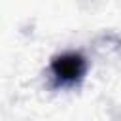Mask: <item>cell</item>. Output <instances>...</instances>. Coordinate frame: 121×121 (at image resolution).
Here are the masks:
<instances>
[{
  "mask_svg": "<svg viewBox=\"0 0 121 121\" xmlns=\"http://www.w3.org/2000/svg\"><path fill=\"white\" fill-rule=\"evenodd\" d=\"M85 59L79 53H62L53 59L51 72L60 85H74L78 83L85 74Z\"/></svg>",
  "mask_w": 121,
  "mask_h": 121,
  "instance_id": "obj_1",
  "label": "cell"
}]
</instances>
